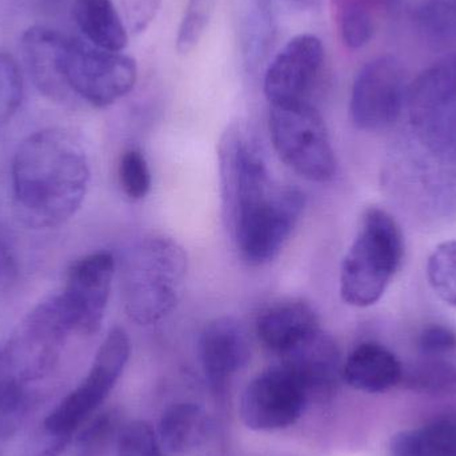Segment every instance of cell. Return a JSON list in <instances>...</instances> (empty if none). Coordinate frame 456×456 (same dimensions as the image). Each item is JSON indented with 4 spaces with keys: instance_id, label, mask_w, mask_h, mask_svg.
<instances>
[{
    "instance_id": "35",
    "label": "cell",
    "mask_w": 456,
    "mask_h": 456,
    "mask_svg": "<svg viewBox=\"0 0 456 456\" xmlns=\"http://www.w3.org/2000/svg\"><path fill=\"white\" fill-rule=\"evenodd\" d=\"M69 444V442L64 441V439L53 438V444H48L43 452H37L34 456H59L66 450Z\"/></svg>"
},
{
    "instance_id": "9",
    "label": "cell",
    "mask_w": 456,
    "mask_h": 456,
    "mask_svg": "<svg viewBox=\"0 0 456 456\" xmlns=\"http://www.w3.org/2000/svg\"><path fill=\"white\" fill-rule=\"evenodd\" d=\"M61 77L66 91L103 109L133 91L138 66L135 59L125 53L101 50L69 37L61 61Z\"/></svg>"
},
{
    "instance_id": "15",
    "label": "cell",
    "mask_w": 456,
    "mask_h": 456,
    "mask_svg": "<svg viewBox=\"0 0 456 456\" xmlns=\"http://www.w3.org/2000/svg\"><path fill=\"white\" fill-rule=\"evenodd\" d=\"M200 355L214 398L224 403L232 380L251 358L248 337L240 322L222 316L206 324L200 334Z\"/></svg>"
},
{
    "instance_id": "6",
    "label": "cell",
    "mask_w": 456,
    "mask_h": 456,
    "mask_svg": "<svg viewBox=\"0 0 456 456\" xmlns=\"http://www.w3.org/2000/svg\"><path fill=\"white\" fill-rule=\"evenodd\" d=\"M271 139L281 162L316 183H327L337 175V157L326 122L307 101L270 107Z\"/></svg>"
},
{
    "instance_id": "11",
    "label": "cell",
    "mask_w": 456,
    "mask_h": 456,
    "mask_svg": "<svg viewBox=\"0 0 456 456\" xmlns=\"http://www.w3.org/2000/svg\"><path fill=\"white\" fill-rule=\"evenodd\" d=\"M308 402L305 386L281 363L260 372L247 385L239 412L249 430H283L299 420Z\"/></svg>"
},
{
    "instance_id": "20",
    "label": "cell",
    "mask_w": 456,
    "mask_h": 456,
    "mask_svg": "<svg viewBox=\"0 0 456 456\" xmlns=\"http://www.w3.org/2000/svg\"><path fill=\"white\" fill-rule=\"evenodd\" d=\"M160 444L173 454L184 455L202 449L213 436V422L195 403H175L163 412L158 426Z\"/></svg>"
},
{
    "instance_id": "27",
    "label": "cell",
    "mask_w": 456,
    "mask_h": 456,
    "mask_svg": "<svg viewBox=\"0 0 456 456\" xmlns=\"http://www.w3.org/2000/svg\"><path fill=\"white\" fill-rule=\"evenodd\" d=\"M428 279L433 291L456 308V239L439 244L428 257Z\"/></svg>"
},
{
    "instance_id": "4",
    "label": "cell",
    "mask_w": 456,
    "mask_h": 456,
    "mask_svg": "<svg viewBox=\"0 0 456 456\" xmlns=\"http://www.w3.org/2000/svg\"><path fill=\"white\" fill-rule=\"evenodd\" d=\"M219 170L230 232L267 205L281 189L271 176L259 138L247 123L228 126L219 144Z\"/></svg>"
},
{
    "instance_id": "18",
    "label": "cell",
    "mask_w": 456,
    "mask_h": 456,
    "mask_svg": "<svg viewBox=\"0 0 456 456\" xmlns=\"http://www.w3.org/2000/svg\"><path fill=\"white\" fill-rule=\"evenodd\" d=\"M403 364L385 346L366 342L346 359L342 378L348 386L367 394H382L403 379Z\"/></svg>"
},
{
    "instance_id": "34",
    "label": "cell",
    "mask_w": 456,
    "mask_h": 456,
    "mask_svg": "<svg viewBox=\"0 0 456 456\" xmlns=\"http://www.w3.org/2000/svg\"><path fill=\"white\" fill-rule=\"evenodd\" d=\"M159 0H131V21L138 31L146 28L155 15Z\"/></svg>"
},
{
    "instance_id": "25",
    "label": "cell",
    "mask_w": 456,
    "mask_h": 456,
    "mask_svg": "<svg viewBox=\"0 0 456 456\" xmlns=\"http://www.w3.org/2000/svg\"><path fill=\"white\" fill-rule=\"evenodd\" d=\"M423 39L436 50L456 51V5L450 0H426L415 12Z\"/></svg>"
},
{
    "instance_id": "8",
    "label": "cell",
    "mask_w": 456,
    "mask_h": 456,
    "mask_svg": "<svg viewBox=\"0 0 456 456\" xmlns=\"http://www.w3.org/2000/svg\"><path fill=\"white\" fill-rule=\"evenodd\" d=\"M130 354V339L125 330H111L99 347L85 379L45 418V431L53 438L71 442L80 426L90 419L114 390L127 366Z\"/></svg>"
},
{
    "instance_id": "29",
    "label": "cell",
    "mask_w": 456,
    "mask_h": 456,
    "mask_svg": "<svg viewBox=\"0 0 456 456\" xmlns=\"http://www.w3.org/2000/svg\"><path fill=\"white\" fill-rule=\"evenodd\" d=\"M119 182L126 197L142 200L151 190L152 179L146 157L138 150H128L119 163Z\"/></svg>"
},
{
    "instance_id": "23",
    "label": "cell",
    "mask_w": 456,
    "mask_h": 456,
    "mask_svg": "<svg viewBox=\"0 0 456 456\" xmlns=\"http://www.w3.org/2000/svg\"><path fill=\"white\" fill-rule=\"evenodd\" d=\"M390 456H456V420L436 419L401 431L391 439Z\"/></svg>"
},
{
    "instance_id": "7",
    "label": "cell",
    "mask_w": 456,
    "mask_h": 456,
    "mask_svg": "<svg viewBox=\"0 0 456 456\" xmlns=\"http://www.w3.org/2000/svg\"><path fill=\"white\" fill-rule=\"evenodd\" d=\"M69 334L58 295L48 297L18 324L0 351V367L31 387L55 369Z\"/></svg>"
},
{
    "instance_id": "17",
    "label": "cell",
    "mask_w": 456,
    "mask_h": 456,
    "mask_svg": "<svg viewBox=\"0 0 456 456\" xmlns=\"http://www.w3.org/2000/svg\"><path fill=\"white\" fill-rule=\"evenodd\" d=\"M321 330L316 311L302 299H287L268 305L256 319V334L263 345L286 354Z\"/></svg>"
},
{
    "instance_id": "28",
    "label": "cell",
    "mask_w": 456,
    "mask_h": 456,
    "mask_svg": "<svg viewBox=\"0 0 456 456\" xmlns=\"http://www.w3.org/2000/svg\"><path fill=\"white\" fill-rule=\"evenodd\" d=\"M216 5V0H189L176 37V51L181 55L198 47L213 20Z\"/></svg>"
},
{
    "instance_id": "12",
    "label": "cell",
    "mask_w": 456,
    "mask_h": 456,
    "mask_svg": "<svg viewBox=\"0 0 456 456\" xmlns=\"http://www.w3.org/2000/svg\"><path fill=\"white\" fill-rule=\"evenodd\" d=\"M114 273V256L106 251L87 255L71 265L58 300L72 334L93 335L101 329Z\"/></svg>"
},
{
    "instance_id": "26",
    "label": "cell",
    "mask_w": 456,
    "mask_h": 456,
    "mask_svg": "<svg viewBox=\"0 0 456 456\" xmlns=\"http://www.w3.org/2000/svg\"><path fill=\"white\" fill-rule=\"evenodd\" d=\"M32 406L31 390L0 367V439L12 438Z\"/></svg>"
},
{
    "instance_id": "2",
    "label": "cell",
    "mask_w": 456,
    "mask_h": 456,
    "mask_svg": "<svg viewBox=\"0 0 456 456\" xmlns=\"http://www.w3.org/2000/svg\"><path fill=\"white\" fill-rule=\"evenodd\" d=\"M189 259L167 236H149L134 246L123 265V302L139 326L159 323L178 307L186 286Z\"/></svg>"
},
{
    "instance_id": "21",
    "label": "cell",
    "mask_w": 456,
    "mask_h": 456,
    "mask_svg": "<svg viewBox=\"0 0 456 456\" xmlns=\"http://www.w3.org/2000/svg\"><path fill=\"white\" fill-rule=\"evenodd\" d=\"M72 15L95 47L111 53H122L127 47V28L112 0H75Z\"/></svg>"
},
{
    "instance_id": "24",
    "label": "cell",
    "mask_w": 456,
    "mask_h": 456,
    "mask_svg": "<svg viewBox=\"0 0 456 456\" xmlns=\"http://www.w3.org/2000/svg\"><path fill=\"white\" fill-rule=\"evenodd\" d=\"M402 383L426 395H456V364L442 356H423L404 369Z\"/></svg>"
},
{
    "instance_id": "10",
    "label": "cell",
    "mask_w": 456,
    "mask_h": 456,
    "mask_svg": "<svg viewBox=\"0 0 456 456\" xmlns=\"http://www.w3.org/2000/svg\"><path fill=\"white\" fill-rule=\"evenodd\" d=\"M409 88L404 67L394 56H380L364 64L351 91L354 126L369 133L393 127L407 106Z\"/></svg>"
},
{
    "instance_id": "19",
    "label": "cell",
    "mask_w": 456,
    "mask_h": 456,
    "mask_svg": "<svg viewBox=\"0 0 456 456\" xmlns=\"http://www.w3.org/2000/svg\"><path fill=\"white\" fill-rule=\"evenodd\" d=\"M69 37L48 27H31L21 37V50L29 74L40 91L51 98L66 94L61 61Z\"/></svg>"
},
{
    "instance_id": "13",
    "label": "cell",
    "mask_w": 456,
    "mask_h": 456,
    "mask_svg": "<svg viewBox=\"0 0 456 456\" xmlns=\"http://www.w3.org/2000/svg\"><path fill=\"white\" fill-rule=\"evenodd\" d=\"M305 208L300 190L281 186L265 208L231 232L240 256L251 265H262L278 256Z\"/></svg>"
},
{
    "instance_id": "30",
    "label": "cell",
    "mask_w": 456,
    "mask_h": 456,
    "mask_svg": "<svg viewBox=\"0 0 456 456\" xmlns=\"http://www.w3.org/2000/svg\"><path fill=\"white\" fill-rule=\"evenodd\" d=\"M118 456H165L158 434L146 420H135L122 428Z\"/></svg>"
},
{
    "instance_id": "5",
    "label": "cell",
    "mask_w": 456,
    "mask_h": 456,
    "mask_svg": "<svg viewBox=\"0 0 456 456\" xmlns=\"http://www.w3.org/2000/svg\"><path fill=\"white\" fill-rule=\"evenodd\" d=\"M406 107L420 146L434 159L456 165V51L410 85Z\"/></svg>"
},
{
    "instance_id": "36",
    "label": "cell",
    "mask_w": 456,
    "mask_h": 456,
    "mask_svg": "<svg viewBox=\"0 0 456 456\" xmlns=\"http://www.w3.org/2000/svg\"><path fill=\"white\" fill-rule=\"evenodd\" d=\"M450 2L454 3V4L456 5V0H450Z\"/></svg>"
},
{
    "instance_id": "31",
    "label": "cell",
    "mask_w": 456,
    "mask_h": 456,
    "mask_svg": "<svg viewBox=\"0 0 456 456\" xmlns=\"http://www.w3.org/2000/svg\"><path fill=\"white\" fill-rule=\"evenodd\" d=\"M23 96L20 69L12 56L0 53V125L18 111Z\"/></svg>"
},
{
    "instance_id": "16",
    "label": "cell",
    "mask_w": 456,
    "mask_h": 456,
    "mask_svg": "<svg viewBox=\"0 0 456 456\" xmlns=\"http://www.w3.org/2000/svg\"><path fill=\"white\" fill-rule=\"evenodd\" d=\"M281 363L297 375L310 401H329L343 379L339 348L322 329L283 354Z\"/></svg>"
},
{
    "instance_id": "22",
    "label": "cell",
    "mask_w": 456,
    "mask_h": 456,
    "mask_svg": "<svg viewBox=\"0 0 456 456\" xmlns=\"http://www.w3.org/2000/svg\"><path fill=\"white\" fill-rule=\"evenodd\" d=\"M340 40L351 50L363 47L374 37L380 20L393 10L395 0H331Z\"/></svg>"
},
{
    "instance_id": "33",
    "label": "cell",
    "mask_w": 456,
    "mask_h": 456,
    "mask_svg": "<svg viewBox=\"0 0 456 456\" xmlns=\"http://www.w3.org/2000/svg\"><path fill=\"white\" fill-rule=\"evenodd\" d=\"M418 348L423 356H444L456 351V331L444 324H430L418 338Z\"/></svg>"
},
{
    "instance_id": "1",
    "label": "cell",
    "mask_w": 456,
    "mask_h": 456,
    "mask_svg": "<svg viewBox=\"0 0 456 456\" xmlns=\"http://www.w3.org/2000/svg\"><path fill=\"white\" fill-rule=\"evenodd\" d=\"M90 168L74 136L59 128L37 131L21 142L12 163L19 216L29 226L58 227L79 210Z\"/></svg>"
},
{
    "instance_id": "3",
    "label": "cell",
    "mask_w": 456,
    "mask_h": 456,
    "mask_svg": "<svg viewBox=\"0 0 456 456\" xmlns=\"http://www.w3.org/2000/svg\"><path fill=\"white\" fill-rule=\"evenodd\" d=\"M403 257L404 239L398 222L383 208H367L340 267L343 302L354 307L379 302L401 270Z\"/></svg>"
},
{
    "instance_id": "14",
    "label": "cell",
    "mask_w": 456,
    "mask_h": 456,
    "mask_svg": "<svg viewBox=\"0 0 456 456\" xmlns=\"http://www.w3.org/2000/svg\"><path fill=\"white\" fill-rule=\"evenodd\" d=\"M326 51L313 34L292 37L268 66L265 94L270 106L305 101V95L323 69Z\"/></svg>"
},
{
    "instance_id": "32",
    "label": "cell",
    "mask_w": 456,
    "mask_h": 456,
    "mask_svg": "<svg viewBox=\"0 0 456 456\" xmlns=\"http://www.w3.org/2000/svg\"><path fill=\"white\" fill-rule=\"evenodd\" d=\"M115 426H117V419L112 412L102 414L101 417L88 423L87 428H83L77 439L80 456H99L114 434Z\"/></svg>"
}]
</instances>
